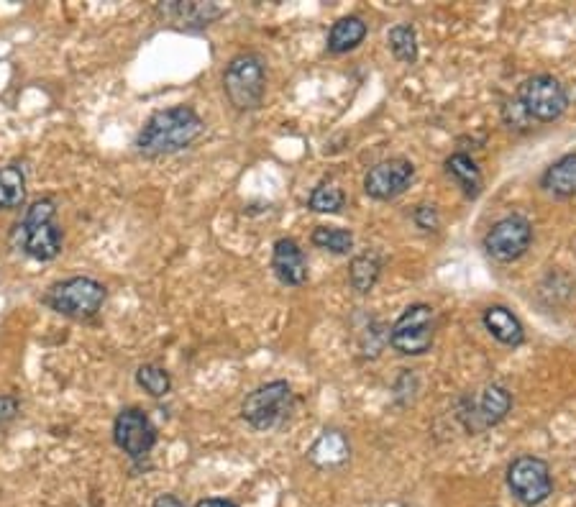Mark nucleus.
I'll return each mask as SVG.
<instances>
[{"instance_id":"nucleus-11","label":"nucleus","mask_w":576,"mask_h":507,"mask_svg":"<svg viewBox=\"0 0 576 507\" xmlns=\"http://www.w3.org/2000/svg\"><path fill=\"white\" fill-rule=\"evenodd\" d=\"M415 177V167L408 159H384L374 164L364 177V190L374 200H392L410 187Z\"/></svg>"},{"instance_id":"nucleus-17","label":"nucleus","mask_w":576,"mask_h":507,"mask_svg":"<svg viewBox=\"0 0 576 507\" xmlns=\"http://www.w3.org/2000/svg\"><path fill=\"white\" fill-rule=\"evenodd\" d=\"M367 36V24L361 21L359 16H346L338 18L333 24L331 34H328V52L333 54H344L349 49L359 47L361 41Z\"/></svg>"},{"instance_id":"nucleus-9","label":"nucleus","mask_w":576,"mask_h":507,"mask_svg":"<svg viewBox=\"0 0 576 507\" xmlns=\"http://www.w3.org/2000/svg\"><path fill=\"white\" fill-rule=\"evenodd\" d=\"M507 484L523 505H541L553 487L548 464L536 456H520L512 461L507 469Z\"/></svg>"},{"instance_id":"nucleus-19","label":"nucleus","mask_w":576,"mask_h":507,"mask_svg":"<svg viewBox=\"0 0 576 507\" xmlns=\"http://www.w3.org/2000/svg\"><path fill=\"white\" fill-rule=\"evenodd\" d=\"M446 172L456 180V185L464 190L466 198H479L482 193V172H479L477 164L466 154H454V157L446 159Z\"/></svg>"},{"instance_id":"nucleus-25","label":"nucleus","mask_w":576,"mask_h":507,"mask_svg":"<svg viewBox=\"0 0 576 507\" xmlns=\"http://www.w3.org/2000/svg\"><path fill=\"white\" fill-rule=\"evenodd\" d=\"M379 269H382V264H379V259L372 257V254L356 257L354 264H351V285H354V290L359 292L372 290L374 282H377L379 277Z\"/></svg>"},{"instance_id":"nucleus-26","label":"nucleus","mask_w":576,"mask_h":507,"mask_svg":"<svg viewBox=\"0 0 576 507\" xmlns=\"http://www.w3.org/2000/svg\"><path fill=\"white\" fill-rule=\"evenodd\" d=\"M18 410H21V403L16 395H0V433H6L13 426Z\"/></svg>"},{"instance_id":"nucleus-3","label":"nucleus","mask_w":576,"mask_h":507,"mask_svg":"<svg viewBox=\"0 0 576 507\" xmlns=\"http://www.w3.org/2000/svg\"><path fill=\"white\" fill-rule=\"evenodd\" d=\"M108 290L93 277H70L47 290L41 303L72 321H90L103 310Z\"/></svg>"},{"instance_id":"nucleus-8","label":"nucleus","mask_w":576,"mask_h":507,"mask_svg":"<svg viewBox=\"0 0 576 507\" xmlns=\"http://www.w3.org/2000/svg\"><path fill=\"white\" fill-rule=\"evenodd\" d=\"M433 328H436V315L431 305H410L392 326L390 341L400 354L420 356L431 349Z\"/></svg>"},{"instance_id":"nucleus-4","label":"nucleus","mask_w":576,"mask_h":507,"mask_svg":"<svg viewBox=\"0 0 576 507\" xmlns=\"http://www.w3.org/2000/svg\"><path fill=\"white\" fill-rule=\"evenodd\" d=\"M223 90L236 111H256L267 93V65L254 52L239 54L223 72Z\"/></svg>"},{"instance_id":"nucleus-28","label":"nucleus","mask_w":576,"mask_h":507,"mask_svg":"<svg viewBox=\"0 0 576 507\" xmlns=\"http://www.w3.org/2000/svg\"><path fill=\"white\" fill-rule=\"evenodd\" d=\"M152 507H187L177 495H159Z\"/></svg>"},{"instance_id":"nucleus-12","label":"nucleus","mask_w":576,"mask_h":507,"mask_svg":"<svg viewBox=\"0 0 576 507\" xmlns=\"http://www.w3.org/2000/svg\"><path fill=\"white\" fill-rule=\"evenodd\" d=\"M272 269L282 285H303L308 280V262L300 244L292 239H280L272 251Z\"/></svg>"},{"instance_id":"nucleus-23","label":"nucleus","mask_w":576,"mask_h":507,"mask_svg":"<svg viewBox=\"0 0 576 507\" xmlns=\"http://www.w3.org/2000/svg\"><path fill=\"white\" fill-rule=\"evenodd\" d=\"M308 205L315 213H338L346 205V195L341 193V187L331 185V182H320L310 193Z\"/></svg>"},{"instance_id":"nucleus-18","label":"nucleus","mask_w":576,"mask_h":507,"mask_svg":"<svg viewBox=\"0 0 576 507\" xmlns=\"http://www.w3.org/2000/svg\"><path fill=\"white\" fill-rule=\"evenodd\" d=\"M543 187L559 198L576 195V154H566L559 162L551 164L543 175Z\"/></svg>"},{"instance_id":"nucleus-20","label":"nucleus","mask_w":576,"mask_h":507,"mask_svg":"<svg viewBox=\"0 0 576 507\" xmlns=\"http://www.w3.org/2000/svg\"><path fill=\"white\" fill-rule=\"evenodd\" d=\"M510 408H512V397L505 387H500V385L487 387V390L482 392V397H479V405H477V415L482 418V428L500 423V420L510 413Z\"/></svg>"},{"instance_id":"nucleus-16","label":"nucleus","mask_w":576,"mask_h":507,"mask_svg":"<svg viewBox=\"0 0 576 507\" xmlns=\"http://www.w3.org/2000/svg\"><path fill=\"white\" fill-rule=\"evenodd\" d=\"M308 456L315 467H336V464H344L349 459V441L344 438V433L326 431L313 443Z\"/></svg>"},{"instance_id":"nucleus-29","label":"nucleus","mask_w":576,"mask_h":507,"mask_svg":"<svg viewBox=\"0 0 576 507\" xmlns=\"http://www.w3.org/2000/svg\"><path fill=\"white\" fill-rule=\"evenodd\" d=\"M195 507H239L231 500H221V497H208V500H200Z\"/></svg>"},{"instance_id":"nucleus-10","label":"nucleus","mask_w":576,"mask_h":507,"mask_svg":"<svg viewBox=\"0 0 576 507\" xmlns=\"http://www.w3.org/2000/svg\"><path fill=\"white\" fill-rule=\"evenodd\" d=\"M530 239H533L530 223L520 216H510L495 223L492 231L484 236V249L497 262H515L528 251Z\"/></svg>"},{"instance_id":"nucleus-6","label":"nucleus","mask_w":576,"mask_h":507,"mask_svg":"<svg viewBox=\"0 0 576 507\" xmlns=\"http://www.w3.org/2000/svg\"><path fill=\"white\" fill-rule=\"evenodd\" d=\"M113 443L134 464H141L157 446V428L141 408H123L113 420Z\"/></svg>"},{"instance_id":"nucleus-1","label":"nucleus","mask_w":576,"mask_h":507,"mask_svg":"<svg viewBox=\"0 0 576 507\" xmlns=\"http://www.w3.org/2000/svg\"><path fill=\"white\" fill-rule=\"evenodd\" d=\"M205 123L190 105H172L152 113L136 136V149L141 157L157 159L177 154L203 136Z\"/></svg>"},{"instance_id":"nucleus-24","label":"nucleus","mask_w":576,"mask_h":507,"mask_svg":"<svg viewBox=\"0 0 576 507\" xmlns=\"http://www.w3.org/2000/svg\"><path fill=\"white\" fill-rule=\"evenodd\" d=\"M313 244L318 249L333 251V254H349L351 246H354V236L344 231V228L320 226L313 231Z\"/></svg>"},{"instance_id":"nucleus-2","label":"nucleus","mask_w":576,"mask_h":507,"mask_svg":"<svg viewBox=\"0 0 576 507\" xmlns=\"http://www.w3.org/2000/svg\"><path fill=\"white\" fill-rule=\"evenodd\" d=\"M11 244L36 262H52L62 254V228L57 223V200L39 198L13 226Z\"/></svg>"},{"instance_id":"nucleus-13","label":"nucleus","mask_w":576,"mask_h":507,"mask_svg":"<svg viewBox=\"0 0 576 507\" xmlns=\"http://www.w3.org/2000/svg\"><path fill=\"white\" fill-rule=\"evenodd\" d=\"M484 326L505 346H520L525 341L523 323L502 305H492V308L484 310Z\"/></svg>"},{"instance_id":"nucleus-27","label":"nucleus","mask_w":576,"mask_h":507,"mask_svg":"<svg viewBox=\"0 0 576 507\" xmlns=\"http://www.w3.org/2000/svg\"><path fill=\"white\" fill-rule=\"evenodd\" d=\"M415 223H418L420 228H425V231H436L438 226L436 208H433V205H420V208L415 210Z\"/></svg>"},{"instance_id":"nucleus-5","label":"nucleus","mask_w":576,"mask_h":507,"mask_svg":"<svg viewBox=\"0 0 576 507\" xmlns=\"http://www.w3.org/2000/svg\"><path fill=\"white\" fill-rule=\"evenodd\" d=\"M295 408V395L285 379L267 382V385L256 387L249 392L241 405V418L249 423L254 431H274L287 423Z\"/></svg>"},{"instance_id":"nucleus-21","label":"nucleus","mask_w":576,"mask_h":507,"mask_svg":"<svg viewBox=\"0 0 576 507\" xmlns=\"http://www.w3.org/2000/svg\"><path fill=\"white\" fill-rule=\"evenodd\" d=\"M136 385H139L146 395L164 397L172 390V377H169L167 369L159 367V364H141V367L136 369Z\"/></svg>"},{"instance_id":"nucleus-22","label":"nucleus","mask_w":576,"mask_h":507,"mask_svg":"<svg viewBox=\"0 0 576 507\" xmlns=\"http://www.w3.org/2000/svg\"><path fill=\"white\" fill-rule=\"evenodd\" d=\"M387 41H390L392 54H395L400 62H405V65H413L415 59H418V36H415L413 26H395V29H390Z\"/></svg>"},{"instance_id":"nucleus-7","label":"nucleus","mask_w":576,"mask_h":507,"mask_svg":"<svg viewBox=\"0 0 576 507\" xmlns=\"http://www.w3.org/2000/svg\"><path fill=\"white\" fill-rule=\"evenodd\" d=\"M518 103L528 118L536 121H556L569 105V95H566L564 85L551 75H538L530 77L523 82V88L518 93Z\"/></svg>"},{"instance_id":"nucleus-14","label":"nucleus","mask_w":576,"mask_h":507,"mask_svg":"<svg viewBox=\"0 0 576 507\" xmlns=\"http://www.w3.org/2000/svg\"><path fill=\"white\" fill-rule=\"evenodd\" d=\"M159 13L167 18H175L177 24L182 26H210L216 18L223 16V8L213 6V3H167L159 6Z\"/></svg>"},{"instance_id":"nucleus-15","label":"nucleus","mask_w":576,"mask_h":507,"mask_svg":"<svg viewBox=\"0 0 576 507\" xmlns=\"http://www.w3.org/2000/svg\"><path fill=\"white\" fill-rule=\"evenodd\" d=\"M26 203V172L21 164L0 167V210H16Z\"/></svg>"}]
</instances>
